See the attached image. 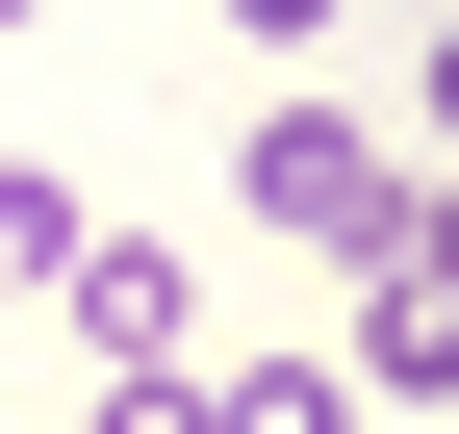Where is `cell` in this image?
<instances>
[{
  "label": "cell",
  "mask_w": 459,
  "mask_h": 434,
  "mask_svg": "<svg viewBox=\"0 0 459 434\" xmlns=\"http://www.w3.org/2000/svg\"><path fill=\"white\" fill-rule=\"evenodd\" d=\"M0 434H26V409H0Z\"/></svg>",
  "instance_id": "cell-11"
},
{
  "label": "cell",
  "mask_w": 459,
  "mask_h": 434,
  "mask_svg": "<svg viewBox=\"0 0 459 434\" xmlns=\"http://www.w3.org/2000/svg\"><path fill=\"white\" fill-rule=\"evenodd\" d=\"M409 179H459V26H434V102H409Z\"/></svg>",
  "instance_id": "cell-7"
},
{
  "label": "cell",
  "mask_w": 459,
  "mask_h": 434,
  "mask_svg": "<svg viewBox=\"0 0 459 434\" xmlns=\"http://www.w3.org/2000/svg\"><path fill=\"white\" fill-rule=\"evenodd\" d=\"M332 384H358V409H409V434H459V282H434V256H358Z\"/></svg>",
  "instance_id": "cell-3"
},
{
  "label": "cell",
  "mask_w": 459,
  "mask_h": 434,
  "mask_svg": "<svg viewBox=\"0 0 459 434\" xmlns=\"http://www.w3.org/2000/svg\"><path fill=\"white\" fill-rule=\"evenodd\" d=\"M51 307H77L102 384H179V358H204V256H179V230H77V282H51Z\"/></svg>",
  "instance_id": "cell-2"
},
{
  "label": "cell",
  "mask_w": 459,
  "mask_h": 434,
  "mask_svg": "<svg viewBox=\"0 0 459 434\" xmlns=\"http://www.w3.org/2000/svg\"><path fill=\"white\" fill-rule=\"evenodd\" d=\"M230 230H281V256H409V128L255 102V128H230Z\"/></svg>",
  "instance_id": "cell-1"
},
{
  "label": "cell",
  "mask_w": 459,
  "mask_h": 434,
  "mask_svg": "<svg viewBox=\"0 0 459 434\" xmlns=\"http://www.w3.org/2000/svg\"><path fill=\"white\" fill-rule=\"evenodd\" d=\"M77 434H204V358H179V384H102Z\"/></svg>",
  "instance_id": "cell-6"
},
{
  "label": "cell",
  "mask_w": 459,
  "mask_h": 434,
  "mask_svg": "<svg viewBox=\"0 0 459 434\" xmlns=\"http://www.w3.org/2000/svg\"><path fill=\"white\" fill-rule=\"evenodd\" d=\"M77 230H102V204L51 179V153H0V282H77Z\"/></svg>",
  "instance_id": "cell-5"
},
{
  "label": "cell",
  "mask_w": 459,
  "mask_h": 434,
  "mask_svg": "<svg viewBox=\"0 0 459 434\" xmlns=\"http://www.w3.org/2000/svg\"><path fill=\"white\" fill-rule=\"evenodd\" d=\"M230 26H255V51H332V26H358V0H230Z\"/></svg>",
  "instance_id": "cell-8"
},
{
  "label": "cell",
  "mask_w": 459,
  "mask_h": 434,
  "mask_svg": "<svg viewBox=\"0 0 459 434\" xmlns=\"http://www.w3.org/2000/svg\"><path fill=\"white\" fill-rule=\"evenodd\" d=\"M0 26H26V0H0Z\"/></svg>",
  "instance_id": "cell-10"
},
{
  "label": "cell",
  "mask_w": 459,
  "mask_h": 434,
  "mask_svg": "<svg viewBox=\"0 0 459 434\" xmlns=\"http://www.w3.org/2000/svg\"><path fill=\"white\" fill-rule=\"evenodd\" d=\"M204 434H358L332 358H204Z\"/></svg>",
  "instance_id": "cell-4"
},
{
  "label": "cell",
  "mask_w": 459,
  "mask_h": 434,
  "mask_svg": "<svg viewBox=\"0 0 459 434\" xmlns=\"http://www.w3.org/2000/svg\"><path fill=\"white\" fill-rule=\"evenodd\" d=\"M409 256H434V282H459V179H409Z\"/></svg>",
  "instance_id": "cell-9"
}]
</instances>
